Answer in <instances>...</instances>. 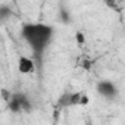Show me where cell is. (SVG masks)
I'll list each match as a JSON object with an SVG mask.
<instances>
[{
  "instance_id": "9",
  "label": "cell",
  "mask_w": 125,
  "mask_h": 125,
  "mask_svg": "<svg viewBox=\"0 0 125 125\" xmlns=\"http://www.w3.org/2000/svg\"><path fill=\"white\" fill-rule=\"evenodd\" d=\"M10 96H12V94H10L8 90H5V88L2 90V97H3V100H5V102H8V100L10 99Z\"/></svg>"
},
{
  "instance_id": "7",
  "label": "cell",
  "mask_w": 125,
  "mask_h": 125,
  "mask_svg": "<svg viewBox=\"0 0 125 125\" xmlns=\"http://www.w3.org/2000/svg\"><path fill=\"white\" fill-rule=\"evenodd\" d=\"M81 91H77V93H71V106H77L80 104V99H81Z\"/></svg>"
},
{
  "instance_id": "11",
  "label": "cell",
  "mask_w": 125,
  "mask_h": 125,
  "mask_svg": "<svg viewBox=\"0 0 125 125\" xmlns=\"http://www.w3.org/2000/svg\"><path fill=\"white\" fill-rule=\"evenodd\" d=\"M90 68H91V62L85 60V62H84V69H90Z\"/></svg>"
},
{
  "instance_id": "6",
  "label": "cell",
  "mask_w": 125,
  "mask_h": 125,
  "mask_svg": "<svg viewBox=\"0 0 125 125\" xmlns=\"http://www.w3.org/2000/svg\"><path fill=\"white\" fill-rule=\"evenodd\" d=\"M10 15H12V12H10V9L8 6H0V21L8 19Z\"/></svg>"
},
{
  "instance_id": "5",
  "label": "cell",
  "mask_w": 125,
  "mask_h": 125,
  "mask_svg": "<svg viewBox=\"0 0 125 125\" xmlns=\"http://www.w3.org/2000/svg\"><path fill=\"white\" fill-rule=\"evenodd\" d=\"M59 106H62V107L71 106V91H66V93H63V94L60 96V99H59Z\"/></svg>"
},
{
  "instance_id": "4",
  "label": "cell",
  "mask_w": 125,
  "mask_h": 125,
  "mask_svg": "<svg viewBox=\"0 0 125 125\" xmlns=\"http://www.w3.org/2000/svg\"><path fill=\"white\" fill-rule=\"evenodd\" d=\"M35 68V63L34 60L27 57V56H21L19 60H18V69L21 74H31Z\"/></svg>"
},
{
  "instance_id": "8",
  "label": "cell",
  "mask_w": 125,
  "mask_h": 125,
  "mask_svg": "<svg viewBox=\"0 0 125 125\" xmlns=\"http://www.w3.org/2000/svg\"><path fill=\"white\" fill-rule=\"evenodd\" d=\"M75 40H77V43H78V44H81V46L85 43V37H84V34H83L81 31H78V32H77V35H75Z\"/></svg>"
},
{
  "instance_id": "1",
  "label": "cell",
  "mask_w": 125,
  "mask_h": 125,
  "mask_svg": "<svg viewBox=\"0 0 125 125\" xmlns=\"http://www.w3.org/2000/svg\"><path fill=\"white\" fill-rule=\"evenodd\" d=\"M22 38L28 43L34 54L40 59L53 37V27L47 24H25L21 30Z\"/></svg>"
},
{
  "instance_id": "3",
  "label": "cell",
  "mask_w": 125,
  "mask_h": 125,
  "mask_svg": "<svg viewBox=\"0 0 125 125\" xmlns=\"http://www.w3.org/2000/svg\"><path fill=\"white\" fill-rule=\"evenodd\" d=\"M97 91L99 94H102L104 99H109V100H113L118 96V88L112 81H100L97 84Z\"/></svg>"
},
{
  "instance_id": "10",
  "label": "cell",
  "mask_w": 125,
  "mask_h": 125,
  "mask_svg": "<svg viewBox=\"0 0 125 125\" xmlns=\"http://www.w3.org/2000/svg\"><path fill=\"white\" fill-rule=\"evenodd\" d=\"M80 104H83V106L88 104V97H87L85 94H81V99H80Z\"/></svg>"
},
{
  "instance_id": "2",
  "label": "cell",
  "mask_w": 125,
  "mask_h": 125,
  "mask_svg": "<svg viewBox=\"0 0 125 125\" xmlns=\"http://www.w3.org/2000/svg\"><path fill=\"white\" fill-rule=\"evenodd\" d=\"M8 103V109L13 113H19V112H30L32 109L31 102L28 100V97L24 93H15L10 96V99L6 102Z\"/></svg>"
}]
</instances>
